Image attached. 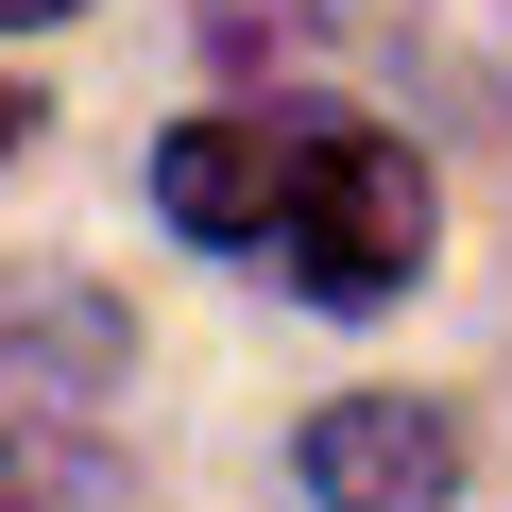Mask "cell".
<instances>
[{
  "instance_id": "1",
  "label": "cell",
  "mask_w": 512,
  "mask_h": 512,
  "mask_svg": "<svg viewBox=\"0 0 512 512\" xmlns=\"http://www.w3.org/2000/svg\"><path fill=\"white\" fill-rule=\"evenodd\" d=\"M154 205L222 256H274L308 308H393L427 274V154L342 120V103H274V120H188L154 154Z\"/></svg>"
},
{
  "instance_id": "2",
  "label": "cell",
  "mask_w": 512,
  "mask_h": 512,
  "mask_svg": "<svg viewBox=\"0 0 512 512\" xmlns=\"http://www.w3.org/2000/svg\"><path fill=\"white\" fill-rule=\"evenodd\" d=\"M308 495H325V512H444V495H461V427H444L427 393H342V410L308 427Z\"/></svg>"
},
{
  "instance_id": "3",
  "label": "cell",
  "mask_w": 512,
  "mask_h": 512,
  "mask_svg": "<svg viewBox=\"0 0 512 512\" xmlns=\"http://www.w3.org/2000/svg\"><path fill=\"white\" fill-rule=\"evenodd\" d=\"M205 35H222L239 69H291V52H376V35H410V0H205Z\"/></svg>"
},
{
  "instance_id": "4",
  "label": "cell",
  "mask_w": 512,
  "mask_h": 512,
  "mask_svg": "<svg viewBox=\"0 0 512 512\" xmlns=\"http://www.w3.org/2000/svg\"><path fill=\"white\" fill-rule=\"evenodd\" d=\"M35 18H86V0H0V35H35Z\"/></svg>"
},
{
  "instance_id": "5",
  "label": "cell",
  "mask_w": 512,
  "mask_h": 512,
  "mask_svg": "<svg viewBox=\"0 0 512 512\" xmlns=\"http://www.w3.org/2000/svg\"><path fill=\"white\" fill-rule=\"evenodd\" d=\"M18 137H35V86H0V154H18Z\"/></svg>"
}]
</instances>
